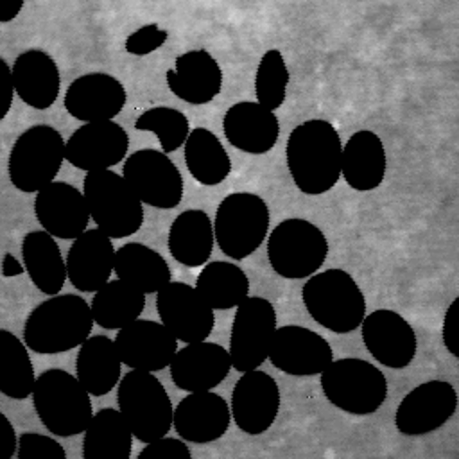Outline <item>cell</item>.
<instances>
[{
	"instance_id": "1",
	"label": "cell",
	"mask_w": 459,
	"mask_h": 459,
	"mask_svg": "<svg viewBox=\"0 0 459 459\" xmlns=\"http://www.w3.org/2000/svg\"><path fill=\"white\" fill-rule=\"evenodd\" d=\"M342 142L337 129L323 118L298 124L285 145L289 174L307 195L328 192L341 178Z\"/></svg>"
},
{
	"instance_id": "2",
	"label": "cell",
	"mask_w": 459,
	"mask_h": 459,
	"mask_svg": "<svg viewBox=\"0 0 459 459\" xmlns=\"http://www.w3.org/2000/svg\"><path fill=\"white\" fill-rule=\"evenodd\" d=\"M91 307L75 294H56L34 307L23 325L29 350L54 355L81 346L93 326Z\"/></svg>"
},
{
	"instance_id": "3",
	"label": "cell",
	"mask_w": 459,
	"mask_h": 459,
	"mask_svg": "<svg viewBox=\"0 0 459 459\" xmlns=\"http://www.w3.org/2000/svg\"><path fill=\"white\" fill-rule=\"evenodd\" d=\"M301 299L310 317L335 333L357 330L366 316L364 292L344 269L312 274L301 287Z\"/></svg>"
},
{
	"instance_id": "4",
	"label": "cell",
	"mask_w": 459,
	"mask_h": 459,
	"mask_svg": "<svg viewBox=\"0 0 459 459\" xmlns=\"http://www.w3.org/2000/svg\"><path fill=\"white\" fill-rule=\"evenodd\" d=\"M90 396L77 377L52 368L38 377L32 403L47 430L61 437H70L84 432L93 416Z\"/></svg>"
},
{
	"instance_id": "5",
	"label": "cell",
	"mask_w": 459,
	"mask_h": 459,
	"mask_svg": "<svg viewBox=\"0 0 459 459\" xmlns=\"http://www.w3.org/2000/svg\"><path fill=\"white\" fill-rule=\"evenodd\" d=\"M117 402L133 436L142 443L163 437L172 427V402L151 371L131 369L126 373L117 387Z\"/></svg>"
},
{
	"instance_id": "6",
	"label": "cell",
	"mask_w": 459,
	"mask_h": 459,
	"mask_svg": "<svg viewBox=\"0 0 459 459\" xmlns=\"http://www.w3.org/2000/svg\"><path fill=\"white\" fill-rule=\"evenodd\" d=\"M82 194L91 221L111 238L136 233L143 222V206L124 176L106 169L86 172Z\"/></svg>"
},
{
	"instance_id": "7",
	"label": "cell",
	"mask_w": 459,
	"mask_h": 459,
	"mask_svg": "<svg viewBox=\"0 0 459 459\" xmlns=\"http://www.w3.org/2000/svg\"><path fill=\"white\" fill-rule=\"evenodd\" d=\"M319 377L326 400L355 416L377 412L387 398L384 373L362 359L346 357L332 360Z\"/></svg>"
},
{
	"instance_id": "8",
	"label": "cell",
	"mask_w": 459,
	"mask_h": 459,
	"mask_svg": "<svg viewBox=\"0 0 459 459\" xmlns=\"http://www.w3.org/2000/svg\"><path fill=\"white\" fill-rule=\"evenodd\" d=\"M66 160V142L52 126L38 124L25 129L9 154L7 172L14 188L22 192H39L56 181Z\"/></svg>"
},
{
	"instance_id": "9",
	"label": "cell",
	"mask_w": 459,
	"mask_h": 459,
	"mask_svg": "<svg viewBox=\"0 0 459 459\" xmlns=\"http://www.w3.org/2000/svg\"><path fill=\"white\" fill-rule=\"evenodd\" d=\"M269 206L251 192L226 195L215 212L213 235L219 249L233 258L244 260L265 240L269 231Z\"/></svg>"
},
{
	"instance_id": "10",
	"label": "cell",
	"mask_w": 459,
	"mask_h": 459,
	"mask_svg": "<svg viewBox=\"0 0 459 459\" xmlns=\"http://www.w3.org/2000/svg\"><path fill=\"white\" fill-rule=\"evenodd\" d=\"M326 255L325 233L307 219H285L267 237L269 264L274 273L289 280L312 276L325 264Z\"/></svg>"
},
{
	"instance_id": "11",
	"label": "cell",
	"mask_w": 459,
	"mask_h": 459,
	"mask_svg": "<svg viewBox=\"0 0 459 459\" xmlns=\"http://www.w3.org/2000/svg\"><path fill=\"white\" fill-rule=\"evenodd\" d=\"M276 330V310L260 296H247L235 310L230 333L231 368L238 373L258 369L269 355Z\"/></svg>"
},
{
	"instance_id": "12",
	"label": "cell",
	"mask_w": 459,
	"mask_h": 459,
	"mask_svg": "<svg viewBox=\"0 0 459 459\" xmlns=\"http://www.w3.org/2000/svg\"><path fill=\"white\" fill-rule=\"evenodd\" d=\"M122 176L138 199L149 206L169 210L183 199L181 172L163 151H134L126 158Z\"/></svg>"
},
{
	"instance_id": "13",
	"label": "cell",
	"mask_w": 459,
	"mask_h": 459,
	"mask_svg": "<svg viewBox=\"0 0 459 459\" xmlns=\"http://www.w3.org/2000/svg\"><path fill=\"white\" fill-rule=\"evenodd\" d=\"M156 310L161 323L185 344L206 341L213 330V308L188 283L169 281L156 292Z\"/></svg>"
},
{
	"instance_id": "14",
	"label": "cell",
	"mask_w": 459,
	"mask_h": 459,
	"mask_svg": "<svg viewBox=\"0 0 459 459\" xmlns=\"http://www.w3.org/2000/svg\"><path fill=\"white\" fill-rule=\"evenodd\" d=\"M457 409V393L445 380H429L411 389L396 407L394 425L400 434L423 436L445 425Z\"/></svg>"
},
{
	"instance_id": "15",
	"label": "cell",
	"mask_w": 459,
	"mask_h": 459,
	"mask_svg": "<svg viewBox=\"0 0 459 459\" xmlns=\"http://www.w3.org/2000/svg\"><path fill=\"white\" fill-rule=\"evenodd\" d=\"M267 359L271 364L294 377L319 375L332 360L333 351L328 341L298 325L276 326Z\"/></svg>"
},
{
	"instance_id": "16",
	"label": "cell",
	"mask_w": 459,
	"mask_h": 459,
	"mask_svg": "<svg viewBox=\"0 0 459 459\" xmlns=\"http://www.w3.org/2000/svg\"><path fill=\"white\" fill-rule=\"evenodd\" d=\"M360 333L369 355L387 368L402 369L416 355V332L405 317L391 308H377L364 316Z\"/></svg>"
},
{
	"instance_id": "17",
	"label": "cell",
	"mask_w": 459,
	"mask_h": 459,
	"mask_svg": "<svg viewBox=\"0 0 459 459\" xmlns=\"http://www.w3.org/2000/svg\"><path fill=\"white\" fill-rule=\"evenodd\" d=\"M115 344L122 364L151 373L167 368L178 351V339L163 323L140 317L117 332Z\"/></svg>"
},
{
	"instance_id": "18",
	"label": "cell",
	"mask_w": 459,
	"mask_h": 459,
	"mask_svg": "<svg viewBox=\"0 0 459 459\" xmlns=\"http://www.w3.org/2000/svg\"><path fill=\"white\" fill-rule=\"evenodd\" d=\"M129 147L126 129L113 122H88L77 127L66 140V160L86 172L106 170L120 163Z\"/></svg>"
},
{
	"instance_id": "19",
	"label": "cell",
	"mask_w": 459,
	"mask_h": 459,
	"mask_svg": "<svg viewBox=\"0 0 459 459\" xmlns=\"http://www.w3.org/2000/svg\"><path fill=\"white\" fill-rule=\"evenodd\" d=\"M280 411V389L276 380L258 369L242 373L231 393V418L235 425L251 436L264 434Z\"/></svg>"
},
{
	"instance_id": "20",
	"label": "cell",
	"mask_w": 459,
	"mask_h": 459,
	"mask_svg": "<svg viewBox=\"0 0 459 459\" xmlns=\"http://www.w3.org/2000/svg\"><path fill=\"white\" fill-rule=\"evenodd\" d=\"M34 213L41 228L57 238H77L91 219L84 194L66 181H52L34 197Z\"/></svg>"
},
{
	"instance_id": "21",
	"label": "cell",
	"mask_w": 459,
	"mask_h": 459,
	"mask_svg": "<svg viewBox=\"0 0 459 459\" xmlns=\"http://www.w3.org/2000/svg\"><path fill=\"white\" fill-rule=\"evenodd\" d=\"M126 99V88L117 77L91 72L70 82L63 102L68 115L88 124L113 120L122 111Z\"/></svg>"
},
{
	"instance_id": "22",
	"label": "cell",
	"mask_w": 459,
	"mask_h": 459,
	"mask_svg": "<svg viewBox=\"0 0 459 459\" xmlns=\"http://www.w3.org/2000/svg\"><path fill=\"white\" fill-rule=\"evenodd\" d=\"M170 378L186 393L212 391L231 369L230 351L212 341L190 342L178 350L169 364Z\"/></svg>"
},
{
	"instance_id": "23",
	"label": "cell",
	"mask_w": 459,
	"mask_h": 459,
	"mask_svg": "<svg viewBox=\"0 0 459 459\" xmlns=\"http://www.w3.org/2000/svg\"><path fill=\"white\" fill-rule=\"evenodd\" d=\"M228 402L212 391L190 393L174 409L172 425L188 443H212L222 437L230 427Z\"/></svg>"
},
{
	"instance_id": "24",
	"label": "cell",
	"mask_w": 459,
	"mask_h": 459,
	"mask_svg": "<svg viewBox=\"0 0 459 459\" xmlns=\"http://www.w3.org/2000/svg\"><path fill=\"white\" fill-rule=\"evenodd\" d=\"M115 265V247L111 237L102 230H86L74 238L66 255L70 283L81 292H97L109 281Z\"/></svg>"
},
{
	"instance_id": "25",
	"label": "cell",
	"mask_w": 459,
	"mask_h": 459,
	"mask_svg": "<svg viewBox=\"0 0 459 459\" xmlns=\"http://www.w3.org/2000/svg\"><path fill=\"white\" fill-rule=\"evenodd\" d=\"M222 131L235 149L249 154H264L276 145L280 122L274 111L255 100H244L226 109Z\"/></svg>"
},
{
	"instance_id": "26",
	"label": "cell",
	"mask_w": 459,
	"mask_h": 459,
	"mask_svg": "<svg viewBox=\"0 0 459 459\" xmlns=\"http://www.w3.org/2000/svg\"><path fill=\"white\" fill-rule=\"evenodd\" d=\"M169 90L188 104H208L222 88V70L217 59L199 48L176 57L174 70L165 74Z\"/></svg>"
},
{
	"instance_id": "27",
	"label": "cell",
	"mask_w": 459,
	"mask_h": 459,
	"mask_svg": "<svg viewBox=\"0 0 459 459\" xmlns=\"http://www.w3.org/2000/svg\"><path fill=\"white\" fill-rule=\"evenodd\" d=\"M14 91L34 109L50 108L61 88V75L56 61L43 50L29 48L18 54L13 65Z\"/></svg>"
},
{
	"instance_id": "28",
	"label": "cell",
	"mask_w": 459,
	"mask_h": 459,
	"mask_svg": "<svg viewBox=\"0 0 459 459\" xmlns=\"http://www.w3.org/2000/svg\"><path fill=\"white\" fill-rule=\"evenodd\" d=\"M385 169V149L377 133L359 129L346 140L341 152V174L353 190H375L384 181Z\"/></svg>"
},
{
	"instance_id": "29",
	"label": "cell",
	"mask_w": 459,
	"mask_h": 459,
	"mask_svg": "<svg viewBox=\"0 0 459 459\" xmlns=\"http://www.w3.org/2000/svg\"><path fill=\"white\" fill-rule=\"evenodd\" d=\"M120 366L117 344L106 335H90L79 346L75 373L91 396L108 394L120 382Z\"/></svg>"
},
{
	"instance_id": "30",
	"label": "cell",
	"mask_w": 459,
	"mask_h": 459,
	"mask_svg": "<svg viewBox=\"0 0 459 459\" xmlns=\"http://www.w3.org/2000/svg\"><path fill=\"white\" fill-rule=\"evenodd\" d=\"M22 258L30 281L47 296H56L68 278L66 262L54 237L45 230L29 231L22 240Z\"/></svg>"
},
{
	"instance_id": "31",
	"label": "cell",
	"mask_w": 459,
	"mask_h": 459,
	"mask_svg": "<svg viewBox=\"0 0 459 459\" xmlns=\"http://www.w3.org/2000/svg\"><path fill=\"white\" fill-rule=\"evenodd\" d=\"M213 224L206 212L190 208L181 212L169 228V251L186 267L204 265L213 249Z\"/></svg>"
},
{
	"instance_id": "32",
	"label": "cell",
	"mask_w": 459,
	"mask_h": 459,
	"mask_svg": "<svg viewBox=\"0 0 459 459\" xmlns=\"http://www.w3.org/2000/svg\"><path fill=\"white\" fill-rule=\"evenodd\" d=\"M113 271L129 285L143 294L161 290L172 278L167 260L152 247L142 242L124 244L115 251Z\"/></svg>"
},
{
	"instance_id": "33",
	"label": "cell",
	"mask_w": 459,
	"mask_h": 459,
	"mask_svg": "<svg viewBox=\"0 0 459 459\" xmlns=\"http://www.w3.org/2000/svg\"><path fill=\"white\" fill-rule=\"evenodd\" d=\"M133 432L118 409L104 407L97 411L82 436L84 459H129L133 450Z\"/></svg>"
},
{
	"instance_id": "34",
	"label": "cell",
	"mask_w": 459,
	"mask_h": 459,
	"mask_svg": "<svg viewBox=\"0 0 459 459\" xmlns=\"http://www.w3.org/2000/svg\"><path fill=\"white\" fill-rule=\"evenodd\" d=\"M93 321L106 330H120L136 321L145 307V294L117 278L100 287L91 299Z\"/></svg>"
},
{
	"instance_id": "35",
	"label": "cell",
	"mask_w": 459,
	"mask_h": 459,
	"mask_svg": "<svg viewBox=\"0 0 459 459\" xmlns=\"http://www.w3.org/2000/svg\"><path fill=\"white\" fill-rule=\"evenodd\" d=\"M185 163L190 176L204 186L222 183L231 172V160L226 149L206 127L190 131L185 142Z\"/></svg>"
},
{
	"instance_id": "36",
	"label": "cell",
	"mask_w": 459,
	"mask_h": 459,
	"mask_svg": "<svg viewBox=\"0 0 459 459\" xmlns=\"http://www.w3.org/2000/svg\"><path fill=\"white\" fill-rule=\"evenodd\" d=\"M195 289L213 310H228L249 296V278L237 264L217 260L201 269Z\"/></svg>"
},
{
	"instance_id": "37",
	"label": "cell",
	"mask_w": 459,
	"mask_h": 459,
	"mask_svg": "<svg viewBox=\"0 0 459 459\" xmlns=\"http://www.w3.org/2000/svg\"><path fill=\"white\" fill-rule=\"evenodd\" d=\"M36 380L27 344L13 332L0 330V393L14 400H25L32 394Z\"/></svg>"
},
{
	"instance_id": "38",
	"label": "cell",
	"mask_w": 459,
	"mask_h": 459,
	"mask_svg": "<svg viewBox=\"0 0 459 459\" xmlns=\"http://www.w3.org/2000/svg\"><path fill=\"white\" fill-rule=\"evenodd\" d=\"M134 129L154 133L165 154L185 145L190 134V124L186 115L179 109L167 106H156L138 115V118L134 120Z\"/></svg>"
},
{
	"instance_id": "39",
	"label": "cell",
	"mask_w": 459,
	"mask_h": 459,
	"mask_svg": "<svg viewBox=\"0 0 459 459\" xmlns=\"http://www.w3.org/2000/svg\"><path fill=\"white\" fill-rule=\"evenodd\" d=\"M289 70L285 59L278 48L264 52L255 74V95L256 102L274 111L278 109L287 95Z\"/></svg>"
},
{
	"instance_id": "40",
	"label": "cell",
	"mask_w": 459,
	"mask_h": 459,
	"mask_svg": "<svg viewBox=\"0 0 459 459\" xmlns=\"http://www.w3.org/2000/svg\"><path fill=\"white\" fill-rule=\"evenodd\" d=\"M16 457L18 459H66V452L56 439L48 436L25 432L20 436Z\"/></svg>"
},
{
	"instance_id": "41",
	"label": "cell",
	"mask_w": 459,
	"mask_h": 459,
	"mask_svg": "<svg viewBox=\"0 0 459 459\" xmlns=\"http://www.w3.org/2000/svg\"><path fill=\"white\" fill-rule=\"evenodd\" d=\"M190 448L185 439L176 437H158L151 443H145L138 459H190Z\"/></svg>"
},
{
	"instance_id": "42",
	"label": "cell",
	"mask_w": 459,
	"mask_h": 459,
	"mask_svg": "<svg viewBox=\"0 0 459 459\" xmlns=\"http://www.w3.org/2000/svg\"><path fill=\"white\" fill-rule=\"evenodd\" d=\"M167 36H169L167 30L151 23V25L140 27L136 32H133L126 39V48H127V52H131L134 56H143V54H149V52L156 50L158 47H161L163 41L167 39Z\"/></svg>"
},
{
	"instance_id": "43",
	"label": "cell",
	"mask_w": 459,
	"mask_h": 459,
	"mask_svg": "<svg viewBox=\"0 0 459 459\" xmlns=\"http://www.w3.org/2000/svg\"><path fill=\"white\" fill-rule=\"evenodd\" d=\"M441 337L445 348L450 351V355L459 357V296L452 299L445 312Z\"/></svg>"
},
{
	"instance_id": "44",
	"label": "cell",
	"mask_w": 459,
	"mask_h": 459,
	"mask_svg": "<svg viewBox=\"0 0 459 459\" xmlns=\"http://www.w3.org/2000/svg\"><path fill=\"white\" fill-rule=\"evenodd\" d=\"M0 63H2V88H0V91L4 93L2 108H0V120H4L7 111L11 109L13 93H14V81H13V68L7 65V61L2 57Z\"/></svg>"
},
{
	"instance_id": "45",
	"label": "cell",
	"mask_w": 459,
	"mask_h": 459,
	"mask_svg": "<svg viewBox=\"0 0 459 459\" xmlns=\"http://www.w3.org/2000/svg\"><path fill=\"white\" fill-rule=\"evenodd\" d=\"M0 421H2V443L5 448V459H11L14 452H18L20 437L16 436L13 423L7 420L5 414H0Z\"/></svg>"
},
{
	"instance_id": "46",
	"label": "cell",
	"mask_w": 459,
	"mask_h": 459,
	"mask_svg": "<svg viewBox=\"0 0 459 459\" xmlns=\"http://www.w3.org/2000/svg\"><path fill=\"white\" fill-rule=\"evenodd\" d=\"M23 2L22 0H4L0 2V22H11L13 18L18 16V13L22 11Z\"/></svg>"
}]
</instances>
